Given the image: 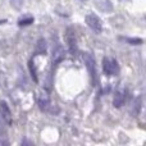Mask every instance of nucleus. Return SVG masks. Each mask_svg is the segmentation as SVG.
<instances>
[{
    "instance_id": "9b49d317",
    "label": "nucleus",
    "mask_w": 146,
    "mask_h": 146,
    "mask_svg": "<svg viewBox=\"0 0 146 146\" xmlns=\"http://www.w3.org/2000/svg\"><path fill=\"white\" fill-rule=\"evenodd\" d=\"M28 68H30V73H31V77L35 82H37L38 78H37V71H36V66H35V62L33 60H30L28 63Z\"/></svg>"
},
{
    "instance_id": "9d476101",
    "label": "nucleus",
    "mask_w": 146,
    "mask_h": 146,
    "mask_svg": "<svg viewBox=\"0 0 146 146\" xmlns=\"http://www.w3.org/2000/svg\"><path fill=\"white\" fill-rule=\"evenodd\" d=\"M46 48H48V45H46V41L44 40V38H40V40L37 41V44H36L35 53L37 54V55L45 54V53H46Z\"/></svg>"
},
{
    "instance_id": "7ed1b4c3",
    "label": "nucleus",
    "mask_w": 146,
    "mask_h": 146,
    "mask_svg": "<svg viewBox=\"0 0 146 146\" xmlns=\"http://www.w3.org/2000/svg\"><path fill=\"white\" fill-rule=\"evenodd\" d=\"M103 69L106 76H117L119 74L118 62L114 58H104L103 59Z\"/></svg>"
},
{
    "instance_id": "f8f14e48",
    "label": "nucleus",
    "mask_w": 146,
    "mask_h": 146,
    "mask_svg": "<svg viewBox=\"0 0 146 146\" xmlns=\"http://www.w3.org/2000/svg\"><path fill=\"white\" fill-rule=\"evenodd\" d=\"M31 23H33V18H32V17H28V18H23V19H19L18 25H19V26H28V25H31Z\"/></svg>"
},
{
    "instance_id": "423d86ee",
    "label": "nucleus",
    "mask_w": 146,
    "mask_h": 146,
    "mask_svg": "<svg viewBox=\"0 0 146 146\" xmlns=\"http://www.w3.org/2000/svg\"><path fill=\"white\" fill-rule=\"evenodd\" d=\"M94 5L103 13L113 12V4L110 0H94Z\"/></svg>"
},
{
    "instance_id": "1a4fd4ad",
    "label": "nucleus",
    "mask_w": 146,
    "mask_h": 146,
    "mask_svg": "<svg viewBox=\"0 0 146 146\" xmlns=\"http://www.w3.org/2000/svg\"><path fill=\"white\" fill-rule=\"evenodd\" d=\"M124 100H126V95H124L123 91H117L115 96H114V100H113L114 106H115V108H121L124 104Z\"/></svg>"
},
{
    "instance_id": "4468645a",
    "label": "nucleus",
    "mask_w": 146,
    "mask_h": 146,
    "mask_svg": "<svg viewBox=\"0 0 146 146\" xmlns=\"http://www.w3.org/2000/svg\"><path fill=\"white\" fill-rule=\"evenodd\" d=\"M127 41L131 42L132 45H139V44L142 42V40H140V38H127Z\"/></svg>"
},
{
    "instance_id": "20e7f679",
    "label": "nucleus",
    "mask_w": 146,
    "mask_h": 146,
    "mask_svg": "<svg viewBox=\"0 0 146 146\" xmlns=\"http://www.w3.org/2000/svg\"><path fill=\"white\" fill-rule=\"evenodd\" d=\"M85 19H86L87 26L94 31V32L95 33H101V31H103V23H101L100 18H99L98 15L94 14V13H90V14L86 15Z\"/></svg>"
},
{
    "instance_id": "0eeeda50",
    "label": "nucleus",
    "mask_w": 146,
    "mask_h": 146,
    "mask_svg": "<svg viewBox=\"0 0 146 146\" xmlns=\"http://www.w3.org/2000/svg\"><path fill=\"white\" fill-rule=\"evenodd\" d=\"M37 103L42 111H49V109H50V106H51L50 98H49L48 95H45V94H40V96H38V99H37Z\"/></svg>"
},
{
    "instance_id": "f03ea898",
    "label": "nucleus",
    "mask_w": 146,
    "mask_h": 146,
    "mask_svg": "<svg viewBox=\"0 0 146 146\" xmlns=\"http://www.w3.org/2000/svg\"><path fill=\"white\" fill-rule=\"evenodd\" d=\"M66 42L68 46V50L72 55H77L78 54V45L77 40H76V32L72 27H68L66 30Z\"/></svg>"
},
{
    "instance_id": "6e6552de",
    "label": "nucleus",
    "mask_w": 146,
    "mask_h": 146,
    "mask_svg": "<svg viewBox=\"0 0 146 146\" xmlns=\"http://www.w3.org/2000/svg\"><path fill=\"white\" fill-rule=\"evenodd\" d=\"M0 114H1L3 119H4L7 123H12V113H10V109L8 108L7 103L5 101H1L0 103Z\"/></svg>"
},
{
    "instance_id": "ddd939ff",
    "label": "nucleus",
    "mask_w": 146,
    "mask_h": 146,
    "mask_svg": "<svg viewBox=\"0 0 146 146\" xmlns=\"http://www.w3.org/2000/svg\"><path fill=\"white\" fill-rule=\"evenodd\" d=\"M10 1H12L13 8H15V9H21V8L23 7V3H25V0H10Z\"/></svg>"
},
{
    "instance_id": "39448f33",
    "label": "nucleus",
    "mask_w": 146,
    "mask_h": 146,
    "mask_svg": "<svg viewBox=\"0 0 146 146\" xmlns=\"http://www.w3.org/2000/svg\"><path fill=\"white\" fill-rule=\"evenodd\" d=\"M53 37L55 38V42L53 44V62L55 64H58L64 59L66 53H64V49H63V46H62V44L59 42L58 37H56V36H53Z\"/></svg>"
},
{
    "instance_id": "f257e3e1",
    "label": "nucleus",
    "mask_w": 146,
    "mask_h": 146,
    "mask_svg": "<svg viewBox=\"0 0 146 146\" xmlns=\"http://www.w3.org/2000/svg\"><path fill=\"white\" fill-rule=\"evenodd\" d=\"M83 62H85L86 68H87V71H88V73H90V76H91V80H92L94 86H96L98 85V82H99V77H98V71H96L95 59H94V56L91 55V54L86 53V54H83Z\"/></svg>"
}]
</instances>
